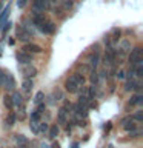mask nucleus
<instances>
[{
  "label": "nucleus",
  "instance_id": "obj_9",
  "mask_svg": "<svg viewBox=\"0 0 143 148\" xmlns=\"http://www.w3.org/2000/svg\"><path fill=\"white\" fill-rule=\"evenodd\" d=\"M68 113H69V111L65 108V106H62V108L59 110V114H57L59 123H66V120H68Z\"/></svg>",
  "mask_w": 143,
  "mask_h": 148
},
{
  "label": "nucleus",
  "instance_id": "obj_20",
  "mask_svg": "<svg viewBox=\"0 0 143 148\" xmlns=\"http://www.w3.org/2000/svg\"><path fill=\"white\" fill-rule=\"evenodd\" d=\"M11 99H12V103L14 105H22V96H20V92H14Z\"/></svg>",
  "mask_w": 143,
  "mask_h": 148
},
{
  "label": "nucleus",
  "instance_id": "obj_26",
  "mask_svg": "<svg viewBox=\"0 0 143 148\" xmlns=\"http://www.w3.org/2000/svg\"><path fill=\"white\" fill-rule=\"evenodd\" d=\"M132 88H136V82H134V80H128L126 85H125V90L129 91V90H132Z\"/></svg>",
  "mask_w": 143,
  "mask_h": 148
},
{
  "label": "nucleus",
  "instance_id": "obj_29",
  "mask_svg": "<svg viewBox=\"0 0 143 148\" xmlns=\"http://www.w3.org/2000/svg\"><path fill=\"white\" fill-rule=\"evenodd\" d=\"M31 120H32V122H39V120H40V113H39V111H35V113L31 114Z\"/></svg>",
  "mask_w": 143,
  "mask_h": 148
},
{
  "label": "nucleus",
  "instance_id": "obj_14",
  "mask_svg": "<svg viewBox=\"0 0 143 148\" xmlns=\"http://www.w3.org/2000/svg\"><path fill=\"white\" fill-rule=\"evenodd\" d=\"M28 37H29V34H28V32L23 29V28H18V29H17V39H18V40L26 42V40H28Z\"/></svg>",
  "mask_w": 143,
  "mask_h": 148
},
{
  "label": "nucleus",
  "instance_id": "obj_32",
  "mask_svg": "<svg viewBox=\"0 0 143 148\" xmlns=\"http://www.w3.org/2000/svg\"><path fill=\"white\" fill-rule=\"evenodd\" d=\"M40 125V127H39V130H40V131H46V130H48V123H39Z\"/></svg>",
  "mask_w": 143,
  "mask_h": 148
},
{
  "label": "nucleus",
  "instance_id": "obj_13",
  "mask_svg": "<svg viewBox=\"0 0 143 148\" xmlns=\"http://www.w3.org/2000/svg\"><path fill=\"white\" fill-rule=\"evenodd\" d=\"M31 88H32V79H25V80H23V83H22L23 92H29Z\"/></svg>",
  "mask_w": 143,
  "mask_h": 148
},
{
  "label": "nucleus",
  "instance_id": "obj_12",
  "mask_svg": "<svg viewBox=\"0 0 143 148\" xmlns=\"http://www.w3.org/2000/svg\"><path fill=\"white\" fill-rule=\"evenodd\" d=\"M143 103V96L142 94H134L131 99H129V105H140Z\"/></svg>",
  "mask_w": 143,
  "mask_h": 148
},
{
  "label": "nucleus",
  "instance_id": "obj_8",
  "mask_svg": "<svg viewBox=\"0 0 143 148\" xmlns=\"http://www.w3.org/2000/svg\"><path fill=\"white\" fill-rule=\"evenodd\" d=\"M23 49H25V53H28V54H29V53H32V54L42 53V48H40L39 45H35V43H26Z\"/></svg>",
  "mask_w": 143,
  "mask_h": 148
},
{
  "label": "nucleus",
  "instance_id": "obj_23",
  "mask_svg": "<svg viewBox=\"0 0 143 148\" xmlns=\"http://www.w3.org/2000/svg\"><path fill=\"white\" fill-rule=\"evenodd\" d=\"M128 49H129V40H123V42H122V45H120V53L125 54Z\"/></svg>",
  "mask_w": 143,
  "mask_h": 148
},
{
  "label": "nucleus",
  "instance_id": "obj_35",
  "mask_svg": "<svg viewBox=\"0 0 143 148\" xmlns=\"http://www.w3.org/2000/svg\"><path fill=\"white\" fill-rule=\"evenodd\" d=\"M52 148H59V143H54V145H52Z\"/></svg>",
  "mask_w": 143,
  "mask_h": 148
},
{
  "label": "nucleus",
  "instance_id": "obj_6",
  "mask_svg": "<svg viewBox=\"0 0 143 148\" xmlns=\"http://www.w3.org/2000/svg\"><path fill=\"white\" fill-rule=\"evenodd\" d=\"M2 85H5V88H6V90H12V88L16 86L14 77H12L9 73H5V76H3V83H2Z\"/></svg>",
  "mask_w": 143,
  "mask_h": 148
},
{
  "label": "nucleus",
  "instance_id": "obj_19",
  "mask_svg": "<svg viewBox=\"0 0 143 148\" xmlns=\"http://www.w3.org/2000/svg\"><path fill=\"white\" fill-rule=\"evenodd\" d=\"M43 99H45V94L42 91H39L35 94V97H34V103L35 105H40V103H43Z\"/></svg>",
  "mask_w": 143,
  "mask_h": 148
},
{
  "label": "nucleus",
  "instance_id": "obj_17",
  "mask_svg": "<svg viewBox=\"0 0 143 148\" xmlns=\"http://www.w3.org/2000/svg\"><path fill=\"white\" fill-rule=\"evenodd\" d=\"M59 131H60V130H59L57 125H52V127H49V137H51V139L57 137V136H59Z\"/></svg>",
  "mask_w": 143,
  "mask_h": 148
},
{
  "label": "nucleus",
  "instance_id": "obj_16",
  "mask_svg": "<svg viewBox=\"0 0 143 148\" xmlns=\"http://www.w3.org/2000/svg\"><path fill=\"white\" fill-rule=\"evenodd\" d=\"M16 140H17V143L18 145H26L28 147V143H29V140L23 136V134H17V137H16Z\"/></svg>",
  "mask_w": 143,
  "mask_h": 148
},
{
  "label": "nucleus",
  "instance_id": "obj_25",
  "mask_svg": "<svg viewBox=\"0 0 143 148\" xmlns=\"http://www.w3.org/2000/svg\"><path fill=\"white\" fill-rule=\"evenodd\" d=\"M29 128H31V131L34 133V134H39V133H40V130H39V122H32V120H31Z\"/></svg>",
  "mask_w": 143,
  "mask_h": 148
},
{
  "label": "nucleus",
  "instance_id": "obj_30",
  "mask_svg": "<svg viewBox=\"0 0 143 148\" xmlns=\"http://www.w3.org/2000/svg\"><path fill=\"white\" fill-rule=\"evenodd\" d=\"M26 3H28V0H18V2H17V6H18V8H25Z\"/></svg>",
  "mask_w": 143,
  "mask_h": 148
},
{
  "label": "nucleus",
  "instance_id": "obj_1",
  "mask_svg": "<svg viewBox=\"0 0 143 148\" xmlns=\"http://www.w3.org/2000/svg\"><path fill=\"white\" fill-rule=\"evenodd\" d=\"M142 57H143V49L140 48V46L134 48V49L131 51V54H129V63H131V66H134V65L143 62Z\"/></svg>",
  "mask_w": 143,
  "mask_h": 148
},
{
  "label": "nucleus",
  "instance_id": "obj_2",
  "mask_svg": "<svg viewBox=\"0 0 143 148\" xmlns=\"http://www.w3.org/2000/svg\"><path fill=\"white\" fill-rule=\"evenodd\" d=\"M65 88H66L68 92H72V94H74V92H77L78 90H80V85H78L77 80L71 76V77L66 79V82H65Z\"/></svg>",
  "mask_w": 143,
  "mask_h": 148
},
{
  "label": "nucleus",
  "instance_id": "obj_36",
  "mask_svg": "<svg viewBox=\"0 0 143 148\" xmlns=\"http://www.w3.org/2000/svg\"><path fill=\"white\" fill-rule=\"evenodd\" d=\"M18 148H28L26 145H18Z\"/></svg>",
  "mask_w": 143,
  "mask_h": 148
},
{
  "label": "nucleus",
  "instance_id": "obj_11",
  "mask_svg": "<svg viewBox=\"0 0 143 148\" xmlns=\"http://www.w3.org/2000/svg\"><path fill=\"white\" fill-rule=\"evenodd\" d=\"M23 76H25V79H32L37 74V69L34 66H31V65H28L26 68H23Z\"/></svg>",
  "mask_w": 143,
  "mask_h": 148
},
{
  "label": "nucleus",
  "instance_id": "obj_22",
  "mask_svg": "<svg viewBox=\"0 0 143 148\" xmlns=\"http://www.w3.org/2000/svg\"><path fill=\"white\" fill-rule=\"evenodd\" d=\"M72 77L77 80V83H78V85H80V86H83V83H85V77H83L82 74L76 73V74H72Z\"/></svg>",
  "mask_w": 143,
  "mask_h": 148
},
{
  "label": "nucleus",
  "instance_id": "obj_21",
  "mask_svg": "<svg viewBox=\"0 0 143 148\" xmlns=\"http://www.w3.org/2000/svg\"><path fill=\"white\" fill-rule=\"evenodd\" d=\"M89 65H91V68L92 69H95L97 68V65H99V54H94V57H91V60H89Z\"/></svg>",
  "mask_w": 143,
  "mask_h": 148
},
{
  "label": "nucleus",
  "instance_id": "obj_27",
  "mask_svg": "<svg viewBox=\"0 0 143 148\" xmlns=\"http://www.w3.org/2000/svg\"><path fill=\"white\" fill-rule=\"evenodd\" d=\"M132 119H136V120H138V122H142V120H143V111H136V114L132 116Z\"/></svg>",
  "mask_w": 143,
  "mask_h": 148
},
{
  "label": "nucleus",
  "instance_id": "obj_33",
  "mask_svg": "<svg viewBox=\"0 0 143 148\" xmlns=\"http://www.w3.org/2000/svg\"><path fill=\"white\" fill-rule=\"evenodd\" d=\"M3 76H5V73L2 71V69H0V85L3 83Z\"/></svg>",
  "mask_w": 143,
  "mask_h": 148
},
{
  "label": "nucleus",
  "instance_id": "obj_15",
  "mask_svg": "<svg viewBox=\"0 0 143 148\" xmlns=\"http://www.w3.org/2000/svg\"><path fill=\"white\" fill-rule=\"evenodd\" d=\"M16 120H17V116L14 113H9L8 117H6V125H8V127H12V125L16 123Z\"/></svg>",
  "mask_w": 143,
  "mask_h": 148
},
{
  "label": "nucleus",
  "instance_id": "obj_10",
  "mask_svg": "<svg viewBox=\"0 0 143 148\" xmlns=\"http://www.w3.org/2000/svg\"><path fill=\"white\" fill-rule=\"evenodd\" d=\"M17 60H18L20 63H23V65H28V63L32 60V57H31L28 53H25V51H22V53L17 54Z\"/></svg>",
  "mask_w": 143,
  "mask_h": 148
},
{
  "label": "nucleus",
  "instance_id": "obj_31",
  "mask_svg": "<svg viewBox=\"0 0 143 148\" xmlns=\"http://www.w3.org/2000/svg\"><path fill=\"white\" fill-rule=\"evenodd\" d=\"M91 82L92 83H97V73H95V69L91 73Z\"/></svg>",
  "mask_w": 143,
  "mask_h": 148
},
{
  "label": "nucleus",
  "instance_id": "obj_18",
  "mask_svg": "<svg viewBox=\"0 0 143 148\" xmlns=\"http://www.w3.org/2000/svg\"><path fill=\"white\" fill-rule=\"evenodd\" d=\"M3 103H5V106H6L8 110H12V106H14V103H12V99H11V96H5L3 97Z\"/></svg>",
  "mask_w": 143,
  "mask_h": 148
},
{
  "label": "nucleus",
  "instance_id": "obj_5",
  "mask_svg": "<svg viewBox=\"0 0 143 148\" xmlns=\"http://www.w3.org/2000/svg\"><path fill=\"white\" fill-rule=\"evenodd\" d=\"M49 6V0H32V8L35 12H42Z\"/></svg>",
  "mask_w": 143,
  "mask_h": 148
},
{
  "label": "nucleus",
  "instance_id": "obj_37",
  "mask_svg": "<svg viewBox=\"0 0 143 148\" xmlns=\"http://www.w3.org/2000/svg\"><path fill=\"white\" fill-rule=\"evenodd\" d=\"M42 148H48V147H46V145H42Z\"/></svg>",
  "mask_w": 143,
  "mask_h": 148
},
{
  "label": "nucleus",
  "instance_id": "obj_4",
  "mask_svg": "<svg viewBox=\"0 0 143 148\" xmlns=\"http://www.w3.org/2000/svg\"><path fill=\"white\" fill-rule=\"evenodd\" d=\"M37 28H39L40 32H43V34H52V32L55 31V25L52 22H48V20H45L43 23H40Z\"/></svg>",
  "mask_w": 143,
  "mask_h": 148
},
{
  "label": "nucleus",
  "instance_id": "obj_7",
  "mask_svg": "<svg viewBox=\"0 0 143 148\" xmlns=\"http://www.w3.org/2000/svg\"><path fill=\"white\" fill-rule=\"evenodd\" d=\"M74 113H76L77 117H86L88 116V108L80 105V103H77L76 106H74Z\"/></svg>",
  "mask_w": 143,
  "mask_h": 148
},
{
  "label": "nucleus",
  "instance_id": "obj_34",
  "mask_svg": "<svg viewBox=\"0 0 143 148\" xmlns=\"http://www.w3.org/2000/svg\"><path fill=\"white\" fill-rule=\"evenodd\" d=\"M123 77H125V73L120 71V73H118V79H123Z\"/></svg>",
  "mask_w": 143,
  "mask_h": 148
},
{
  "label": "nucleus",
  "instance_id": "obj_24",
  "mask_svg": "<svg viewBox=\"0 0 143 148\" xmlns=\"http://www.w3.org/2000/svg\"><path fill=\"white\" fill-rule=\"evenodd\" d=\"M123 128L126 130V131H134V130H136V123H132V119H131L129 122H126L123 125Z\"/></svg>",
  "mask_w": 143,
  "mask_h": 148
},
{
  "label": "nucleus",
  "instance_id": "obj_3",
  "mask_svg": "<svg viewBox=\"0 0 143 148\" xmlns=\"http://www.w3.org/2000/svg\"><path fill=\"white\" fill-rule=\"evenodd\" d=\"M117 60V54H115V49L112 48H106V53H105V63L108 66H112Z\"/></svg>",
  "mask_w": 143,
  "mask_h": 148
},
{
  "label": "nucleus",
  "instance_id": "obj_28",
  "mask_svg": "<svg viewBox=\"0 0 143 148\" xmlns=\"http://www.w3.org/2000/svg\"><path fill=\"white\" fill-rule=\"evenodd\" d=\"M52 96L54 97H57V100H60V99H63V92H62V90H54V92H52Z\"/></svg>",
  "mask_w": 143,
  "mask_h": 148
}]
</instances>
